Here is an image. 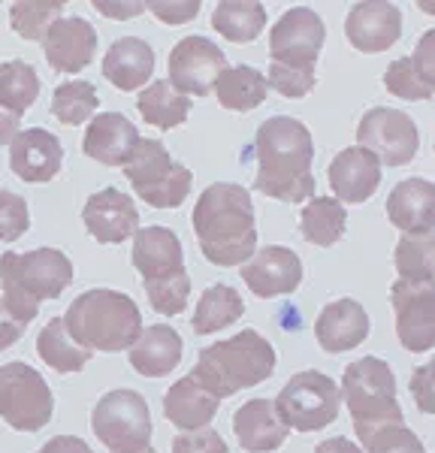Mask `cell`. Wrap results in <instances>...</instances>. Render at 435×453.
<instances>
[{"label": "cell", "mask_w": 435, "mask_h": 453, "mask_svg": "<svg viewBox=\"0 0 435 453\" xmlns=\"http://www.w3.org/2000/svg\"><path fill=\"white\" fill-rule=\"evenodd\" d=\"M254 188L281 203H309L315 194V142L309 127L290 115H272L257 127L254 136Z\"/></svg>", "instance_id": "cell-1"}, {"label": "cell", "mask_w": 435, "mask_h": 453, "mask_svg": "<svg viewBox=\"0 0 435 453\" xmlns=\"http://www.w3.org/2000/svg\"><path fill=\"white\" fill-rule=\"evenodd\" d=\"M202 257L221 269L242 266L257 251V226L248 191L233 181H215L200 194L191 215Z\"/></svg>", "instance_id": "cell-2"}, {"label": "cell", "mask_w": 435, "mask_h": 453, "mask_svg": "<svg viewBox=\"0 0 435 453\" xmlns=\"http://www.w3.org/2000/svg\"><path fill=\"white\" fill-rule=\"evenodd\" d=\"M64 326H67L70 339L91 354L94 350H106V354L130 350V345L145 330L140 305L127 294L106 288L85 290L72 299L64 314Z\"/></svg>", "instance_id": "cell-3"}, {"label": "cell", "mask_w": 435, "mask_h": 453, "mask_svg": "<svg viewBox=\"0 0 435 453\" xmlns=\"http://www.w3.org/2000/svg\"><path fill=\"white\" fill-rule=\"evenodd\" d=\"M275 372V348L257 330H242L200 350L191 375L215 399H230L239 390L263 384Z\"/></svg>", "instance_id": "cell-4"}, {"label": "cell", "mask_w": 435, "mask_h": 453, "mask_svg": "<svg viewBox=\"0 0 435 453\" xmlns=\"http://www.w3.org/2000/svg\"><path fill=\"white\" fill-rule=\"evenodd\" d=\"M136 273L145 284L151 309L164 318L181 314L191 299V275L185 269V251L172 230L166 226H142L134 236L130 251Z\"/></svg>", "instance_id": "cell-5"}, {"label": "cell", "mask_w": 435, "mask_h": 453, "mask_svg": "<svg viewBox=\"0 0 435 453\" xmlns=\"http://www.w3.org/2000/svg\"><path fill=\"white\" fill-rule=\"evenodd\" d=\"M342 402L362 444L387 426H402V408L396 402V375L381 357H362L342 375Z\"/></svg>", "instance_id": "cell-6"}, {"label": "cell", "mask_w": 435, "mask_h": 453, "mask_svg": "<svg viewBox=\"0 0 435 453\" xmlns=\"http://www.w3.org/2000/svg\"><path fill=\"white\" fill-rule=\"evenodd\" d=\"M125 175L136 196L151 209H179L191 194L194 173L170 157L161 140H140L125 164Z\"/></svg>", "instance_id": "cell-7"}, {"label": "cell", "mask_w": 435, "mask_h": 453, "mask_svg": "<svg viewBox=\"0 0 435 453\" xmlns=\"http://www.w3.org/2000/svg\"><path fill=\"white\" fill-rule=\"evenodd\" d=\"M339 402H342L339 384L324 372L306 369L296 372L281 387L279 399H275V411L294 433H317L339 418Z\"/></svg>", "instance_id": "cell-8"}, {"label": "cell", "mask_w": 435, "mask_h": 453, "mask_svg": "<svg viewBox=\"0 0 435 453\" xmlns=\"http://www.w3.org/2000/svg\"><path fill=\"white\" fill-rule=\"evenodd\" d=\"M91 429L112 453H140L151 448V414L136 390H109L91 411Z\"/></svg>", "instance_id": "cell-9"}, {"label": "cell", "mask_w": 435, "mask_h": 453, "mask_svg": "<svg viewBox=\"0 0 435 453\" xmlns=\"http://www.w3.org/2000/svg\"><path fill=\"white\" fill-rule=\"evenodd\" d=\"M55 414V396L46 378L27 363L0 366V418L19 433H40Z\"/></svg>", "instance_id": "cell-10"}, {"label": "cell", "mask_w": 435, "mask_h": 453, "mask_svg": "<svg viewBox=\"0 0 435 453\" xmlns=\"http://www.w3.org/2000/svg\"><path fill=\"white\" fill-rule=\"evenodd\" d=\"M72 269L70 257L57 248H36V251H6L0 257V284L4 290H16L42 303V299H57L70 288Z\"/></svg>", "instance_id": "cell-11"}, {"label": "cell", "mask_w": 435, "mask_h": 453, "mask_svg": "<svg viewBox=\"0 0 435 453\" xmlns=\"http://www.w3.org/2000/svg\"><path fill=\"white\" fill-rule=\"evenodd\" d=\"M357 145L384 166H405L417 157L420 130L402 109L372 106L357 124Z\"/></svg>", "instance_id": "cell-12"}, {"label": "cell", "mask_w": 435, "mask_h": 453, "mask_svg": "<svg viewBox=\"0 0 435 453\" xmlns=\"http://www.w3.org/2000/svg\"><path fill=\"white\" fill-rule=\"evenodd\" d=\"M324 40V19L315 10H309V6H294V10L281 12V19L275 21L270 31L272 64H285V67L294 70H315Z\"/></svg>", "instance_id": "cell-13"}, {"label": "cell", "mask_w": 435, "mask_h": 453, "mask_svg": "<svg viewBox=\"0 0 435 453\" xmlns=\"http://www.w3.org/2000/svg\"><path fill=\"white\" fill-rule=\"evenodd\" d=\"M227 70V55L209 36H185L172 46L166 61V82L185 97H206L212 94L218 76Z\"/></svg>", "instance_id": "cell-14"}, {"label": "cell", "mask_w": 435, "mask_h": 453, "mask_svg": "<svg viewBox=\"0 0 435 453\" xmlns=\"http://www.w3.org/2000/svg\"><path fill=\"white\" fill-rule=\"evenodd\" d=\"M390 305L396 314V335L405 350L426 354L435 348V281H393Z\"/></svg>", "instance_id": "cell-15"}, {"label": "cell", "mask_w": 435, "mask_h": 453, "mask_svg": "<svg viewBox=\"0 0 435 453\" xmlns=\"http://www.w3.org/2000/svg\"><path fill=\"white\" fill-rule=\"evenodd\" d=\"M239 275H242V281L248 284L254 296L260 299L287 296L302 284V260L290 248L266 245L260 251H254V257L248 263H242Z\"/></svg>", "instance_id": "cell-16"}, {"label": "cell", "mask_w": 435, "mask_h": 453, "mask_svg": "<svg viewBox=\"0 0 435 453\" xmlns=\"http://www.w3.org/2000/svg\"><path fill=\"white\" fill-rule=\"evenodd\" d=\"M345 36L362 55L387 52L402 36V12L387 0L354 4L345 16Z\"/></svg>", "instance_id": "cell-17"}, {"label": "cell", "mask_w": 435, "mask_h": 453, "mask_svg": "<svg viewBox=\"0 0 435 453\" xmlns=\"http://www.w3.org/2000/svg\"><path fill=\"white\" fill-rule=\"evenodd\" d=\"M85 230L97 239L100 245H118L125 239L136 236L140 230V211L134 200L121 194L118 188H103V191L91 194L82 209Z\"/></svg>", "instance_id": "cell-18"}, {"label": "cell", "mask_w": 435, "mask_h": 453, "mask_svg": "<svg viewBox=\"0 0 435 453\" xmlns=\"http://www.w3.org/2000/svg\"><path fill=\"white\" fill-rule=\"evenodd\" d=\"M42 52L52 70L82 73L97 52V31L82 16H61L42 36Z\"/></svg>", "instance_id": "cell-19"}, {"label": "cell", "mask_w": 435, "mask_h": 453, "mask_svg": "<svg viewBox=\"0 0 435 453\" xmlns=\"http://www.w3.org/2000/svg\"><path fill=\"white\" fill-rule=\"evenodd\" d=\"M61 140L42 127L19 130V136L10 142V166L21 181H34V185L52 181L61 173Z\"/></svg>", "instance_id": "cell-20"}, {"label": "cell", "mask_w": 435, "mask_h": 453, "mask_svg": "<svg viewBox=\"0 0 435 453\" xmlns=\"http://www.w3.org/2000/svg\"><path fill=\"white\" fill-rule=\"evenodd\" d=\"M330 188L336 194V200L342 203H351V206H360L366 203L369 196L378 191L381 185V164L369 155L366 149L360 145H351V149H342L336 157L330 160Z\"/></svg>", "instance_id": "cell-21"}, {"label": "cell", "mask_w": 435, "mask_h": 453, "mask_svg": "<svg viewBox=\"0 0 435 453\" xmlns=\"http://www.w3.org/2000/svg\"><path fill=\"white\" fill-rule=\"evenodd\" d=\"M369 335V314L357 299H336L324 305L315 320V339L326 354H345L354 350Z\"/></svg>", "instance_id": "cell-22"}, {"label": "cell", "mask_w": 435, "mask_h": 453, "mask_svg": "<svg viewBox=\"0 0 435 453\" xmlns=\"http://www.w3.org/2000/svg\"><path fill=\"white\" fill-rule=\"evenodd\" d=\"M136 142H140L136 124H130L121 112H100L85 130L82 149L91 160L103 166H125Z\"/></svg>", "instance_id": "cell-23"}, {"label": "cell", "mask_w": 435, "mask_h": 453, "mask_svg": "<svg viewBox=\"0 0 435 453\" xmlns=\"http://www.w3.org/2000/svg\"><path fill=\"white\" fill-rule=\"evenodd\" d=\"M233 433L239 438V448L248 453H272L287 441L290 429L281 423L275 402L251 399L233 414Z\"/></svg>", "instance_id": "cell-24"}, {"label": "cell", "mask_w": 435, "mask_h": 453, "mask_svg": "<svg viewBox=\"0 0 435 453\" xmlns=\"http://www.w3.org/2000/svg\"><path fill=\"white\" fill-rule=\"evenodd\" d=\"M387 221L402 233L435 230V181L405 179L387 196Z\"/></svg>", "instance_id": "cell-25"}, {"label": "cell", "mask_w": 435, "mask_h": 453, "mask_svg": "<svg viewBox=\"0 0 435 453\" xmlns=\"http://www.w3.org/2000/svg\"><path fill=\"white\" fill-rule=\"evenodd\" d=\"M218 405H221V399H215L194 375L179 378L164 396L166 420L176 429H181V433L209 429V423H212L218 414Z\"/></svg>", "instance_id": "cell-26"}, {"label": "cell", "mask_w": 435, "mask_h": 453, "mask_svg": "<svg viewBox=\"0 0 435 453\" xmlns=\"http://www.w3.org/2000/svg\"><path fill=\"white\" fill-rule=\"evenodd\" d=\"M181 335L170 324L145 326L140 339L130 345V366L142 378H164L181 363Z\"/></svg>", "instance_id": "cell-27"}, {"label": "cell", "mask_w": 435, "mask_h": 453, "mask_svg": "<svg viewBox=\"0 0 435 453\" xmlns=\"http://www.w3.org/2000/svg\"><path fill=\"white\" fill-rule=\"evenodd\" d=\"M155 73V52L140 36H121L103 58V76L118 91H140Z\"/></svg>", "instance_id": "cell-28"}, {"label": "cell", "mask_w": 435, "mask_h": 453, "mask_svg": "<svg viewBox=\"0 0 435 453\" xmlns=\"http://www.w3.org/2000/svg\"><path fill=\"white\" fill-rule=\"evenodd\" d=\"M212 94L218 97V104L230 109V112H251L266 100L270 85H266V76L260 70L239 64V67H227L218 76Z\"/></svg>", "instance_id": "cell-29"}, {"label": "cell", "mask_w": 435, "mask_h": 453, "mask_svg": "<svg viewBox=\"0 0 435 453\" xmlns=\"http://www.w3.org/2000/svg\"><path fill=\"white\" fill-rule=\"evenodd\" d=\"M242 314H245L242 296L233 288H227V284H212V288L202 290L197 309H194L191 326L197 335H212L233 326Z\"/></svg>", "instance_id": "cell-30"}, {"label": "cell", "mask_w": 435, "mask_h": 453, "mask_svg": "<svg viewBox=\"0 0 435 453\" xmlns=\"http://www.w3.org/2000/svg\"><path fill=\"white\" fill-rule=\"evenodd\" d=\"M347 211L336 196H311L302 206L300 215V233L311 245L330 248L345 236Z\"/></svg>", "instance_id": "cell-31"}, {"label": "cell", "mask_w": 435, "mask_h": 453, "mask_svg": "<svg viewBox=\"0 0 435 453\" xmlns=\"http://www.w3.org/2000/svg\"><path fill=\"white\" fill-rule=\"evenodd\" d=\"M36 354H40V360L46 363L49 369L61 372V375H67V372H82L91 363V350H85L82 345H76V342L70 339L67 326H64V318H55L42 326L40 335H36Z\"/></svg>", "instance_id": "cell-32"}, {"label": "cell", "mask_w": 435, "mask_h": 453, "mask_svg": "<svg viewBox=\"0 0 435 453\" xmlns=\"http://www.w3.org/2000/svg\"><path fill=\"white\" fill-rule=\"evenodd\" d=\"M136 109H140L145 124H155V127H161V130H172L187 121V115H191V100H187L185 94H179L166 79H157V82H151L140 94Z\"/></svg>", "instance_id": "cell-33"}, {"label": "cell", "mask_w": 435, "mask_h": 453, "mask_svg": "<svg viewBox=\"0 0 435 453\" xmlns=\"http://www.w3.org/2000/svg\"><path fill=\"white\" fill-rule=\"evenodd\" d=\"M212 27L230 42H254L266 27V6L254 0H227L212 12Z\"/></svg>", "instance_id": "cell-34"}, {"label": "cell", "mask_w": 435, "mask_h": 453, "mask_svg": "<svg viewBox=\"0 0 435 453\" xmlns=\"http://www.w3.org/2000/svg\"><path fill=\"white\" fill-rule=\"evenodd\" d=\"M399 281L424 284L435 281V230L402 233L393 251Z\"/></svg>", "instance_id": "cell-35"}, {"label": "cell", "mask_w": 435, "mask_h": 453, "mask_svg": "<svg viewBox=\"0 0 435 453\" xmlns=\"http://www.w3.org/2000/svg\"><path fill=\"white\" fill-rule=\"evenodd\" d=\"M36 94H40V76H36L34 64L27 61H6L0 64V106L6 112L25 115L34 106Z\"/></svg>", "instance_id": "cell-36"}, {"label": "cell", "mask_w": 435, "mask_h": 453, "mask_svg": "<svg viewBox=\"0 0 435 453\" xmlns=\"http://www.w3.org/2000/svg\"><path fill=\"white\" fill-rule=\"evenodd\" d=\"M97 88L91 82H82V79H72V82H64L55 88L52 94V115L67 127H76V124H85L97 112Z\"/></svg>", "instance_id": "cell-37"}, {"label": "cell", "mask_w": 435, "mask_h": 453, "mask_svg": "<svg viewBox=\"0 0 435 453\" xmlns=\"http://www.w3.org/2000/svg\"><path fill=\"white\" fill-rule=\"evenodd\" d=\"M64 4L61 0H19L10 10V25L21 40H42L49 27L61 19Z\"/></svg>", "instance_id": "cell-38"}, {"label": "cell", "mask_w": 435, "mask_h": 453, "mask_svg": "<svg viewBox=\"0 0 435 453\" xmlns=\"http://www.w3.org/2000/svg\"><path fill=\"white\" fill-rule=\"evenodd\" d=\"M384 88H387L393 97L399 100H430L432 97V88L417 76L415 67H411V58H396L393 64L384 73Z\"/></svg>", "instance_id": "cell-39"}, {"label": "cell", "mask_w": 435, "mask_h": 453, "mask_svg": "<svg viewBox=\"0 0 435 453\" xmlns=\"http://www.w3.org/2000/svg\"><path fill=\"white\" fill-rule=\"evenodd\" d=\"M31 226V211H27L25 196L12 191H0V242H16Z\"/></svg>", "instance_id": "cell-40"}, {"label": "cell", "mask_w": 435, "mask_h": 453, "mask_svg": "<svg viewBox=\"0 0 435 453\" xmlns=\"http://www.w3.org/2000/svg\"><path fill=\"white\" fill-rule=\"evenodd\" d=\"M317 76L315 70H294V67H285V64H272L270 73H266V85L272 91H279L281 97H306V94L315 88Z\"/></svg>", "instance_id": "cell-41"}, {"label": "cell", "mask_w": 435, "mask_h": 453, "mask_svg": "<svg viewBox=\"0 0 435 453\" xmlns=\"http://www.w3.org/2000/svg\"><path fill=\"white\" fill-rule=\"evenodd\" d=\"M362 453H426L424 441L408 426H387L362 444Z\"/></svg>", "instance_id": "cell-42"}, {"label": "cell", "mask_w": 435, "mask_h": 453, "mask_svg": "<svg viewBox=\"0 0 435 453\" xmlns=\"http://www.w3.org/2000/svg\"><path fill=\"white\" fill-rule=\"evenodd\" d=\"M172 453H230V448L215 429H197L172 438Z\"/></svg>", "instance_id": "cell-43"}, {"label": "cell", "mask_w": 435, "mask_h": 453, "mask_svg": "<svg viewBox=\"0 0 435 453\" xmlns=\"http://www.w3.org/2000/svg\"><path fill=\"white\" fill-rule=\"evenodd\" d=\"M411 396H415V405L424 414H435V360L424 363L411 372Z\"/></svg>", "instance_id": "cell-44"}, {"label": "cell", "mask_w": 435, "mask_h": 453, "mask_svg": "<svg viewBox=\"0 0 435 453\" xmlns=\"http://www.w3.org/2000/svg\"><path fill=\"white\" fill-rule=\"evenodd\" d=\"M145 10L155 19H161L164 25H187L200 16L197 0H179V4H166V0H155V4H145Z\"/></svg>", "instance_id": "cell-45"}, {"label": "cell", "mask_w": 435, "mask_h": 453, "mask_svg": "<svg viewBox=\"0 0 435 453\" xmlns=\"http://www.w3.org/2000/svg\"><path fill=\"white\" fill-rule=\"evenodd\" d=\"M411 67H415L417 76L435 91V27H430V31L417 40L415 52H411Z\"/></svg>", "instance_id": "cell-46"}, {"label": "cell", "mask_w": 435, "mask_h": 453, "mask_svg": "<svg viewBox=\"0 0 435 453\" xmlns=\"http://www.w3.org/2000/svg\"><path fill=\"white\" fill-rule=\"evenodd\" d=\"M25 330H27V320L0 296V350L16 345L21 335H25Z\"/></svg>", "instance_id": "cell-47"}, {"label": "cell", "mask_w": 435, "mask_h": 453, "mask_svg": "<svg viewBox=\"0 0 435 453\" xmlns=\"http://www.w3.org/2000/svg\"><path fill=\"white\" fill-rule=\"evenodd\" d=\"M40 453H94V450L76 435H57V438H52V441L42 444Z\"/></svg>", "instance_id": "cell-48"}, {"label": "cell", "mask_w": 435, "mask_h": 453, "mask_svg": "<svg viewBox=\"0 0 435 453\" xmlns=\"http://www.w3.org/2000/svg\"><path fill=\"white\" fill-rule=\"evenodd\" d=\"M94 10L103 12L109 19H134L145 10V4H115V0H97Z\"/></svg>", "instance_id": "cell-49"}, {"label": "cell", "mask_w": 435, "mask_h": 453, "mask_svg": "<svg viewBox=\"0 0 435 453\" xmlns=\"http://www.w3.org/2000/svg\"><path fill=\"white\" fill-rule=\"evenodd\" d=\"M315 453H362L360 444H354L351 438H326L315 448Z\"/></svg>", "instance_id": "cell-50"}, {"label": "cell", "mask_w": 435, "mask_h": 453, "mask_svg": "<svg viewBox=\"0 0 435 453\" xmlns=\"http://www.w3.org/2000/svg\"><path fill=\"white\" fill-rule=\"evenodd\" d=\"M19 136V119L0 106V145H10Z\"/></svg>", "instance_id": "cell-51"}, {"label": "cell", "mask_w": 435, "mask_h": 453, "mask_svg": "<svg viewBox=\"0 0 435 453\" xmlns=\"http://www.w3.org/2000/svg\"><path fill=\"white\" fill-rule=\"evenodd\" d=\"M417 6L424 12H430V16H435V0H417Z\"/></svg>", "instance_id": "cell-52"}, {"label": "cell", "mask_w": 435, "mask_h": 453, "mask_svg": "<svg viewBox=\"0 0 435 453\" xmlns=\"http://www.w3.org/2000/svg\"><path fill=\"white\" fill-rule=\"evenodd\" d=\"M140 453H155V450H151V448H145V450H140Z\"/></svg>", "instance_id": "cell-53"}, {"label": "cell", "mask_w": 435, "mask_h": 453, "mask_svg": "<svg viewBox=\"0 0 435 453\" xmlns=\"http://www.w3.org/2000/svg\"><path fill=\"white\" fill-rule=\"evenodd\" d=\"M432 149H435V145H432Z\"/></svg>", "instance_id": "cell-54"}]
</instances>
